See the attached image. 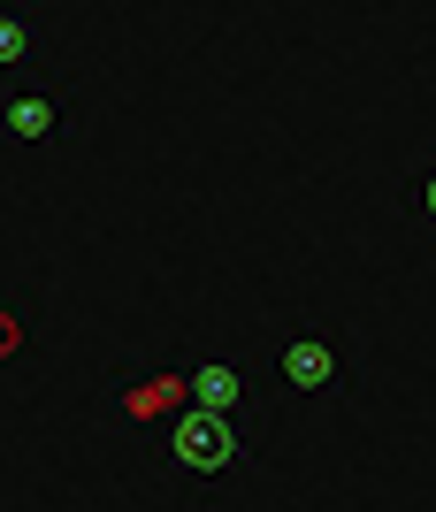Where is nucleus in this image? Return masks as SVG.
Masks as SVG:
<instances>
[{
    "mask_svg": "<svg viewBox=\"0 0 436 512\" xmlns=\"http://www.w3.org/2000/svg\"><path fill=\"white\" fill-rule=\"evenodd\" d=\"M31 46H39L31 39V16H0V69H23Z\"/></svg>",
    "mask_w": 436,
    "mask_h": 512,
    "instance_id": "nucleus-7",
    "label": "nucleus"
},
{
    "mask_svg": "<svg viewBox=\"0 0 436 512\" xmlns=\"http://www.w3.org/2000/svg\"><path fill=\"white\" fill-rule=\"evenodd\" d=\"M184 406L230 421L238 436H253V428H261V383H253V367H238V360H199L192 375H184Z\"/></svg>",
    "mask_w": 436,
    "mask_h": 512,
    "instance_id": "nucleus-3",
    "label": "nucleus"
},
{
    "mask_svg": "<svg viewBox=\"0 0 436 512\" xmlns=\"http://www.w3.org/2000/svg\"><path fill=\"white\" fill-rule=\"evenodd\" d=\"M23 344H31V306H23V299H0V360H16Z\"/></svg>",
    "mask_w": 436,
    "mask_h": 512,
    "instance_id": "nucleus-6",
    "label": "nucleus"
},
{
    "mask_svg": "<svg viewBox=\"0 0 436 512\" xmlns=\"http://www.w3.org/2000/svg\"><path fill=\"white\" fill-rule=\"evenodd\" d=\"M276 375H284V390H299V398H329V390L352 383V352L329 321H299V329L276 344Z\"/></svg>",
    "mask_w": 436,
    "mask_h": 512,
    "instance_id": "nucleus-2",
    "label": "nucleus"
},
{
    "mask_svg": "<svg viewBox=\"0 0 436 512\" xmlns=\"http://www.w3.org/2000/svg\"><path fill=\"white\" fill-rule=\"evenodd\" d=\"M406 199H414V214H421V222H436V161L414 176V192H406Z\"/></svg>",
    "mask_w": 436,
    "mask_h": 512,
    "instance_id": "nucleus-8",
    "label": "nucleus"
},
{
    "mask_svg": "<svg viewBox=\"0 0 436 512\" xmlns=\"http://www.w3.org/2000/svg\"><path fill=\"white\" fill-rule=\"evenodd\" d=\"M253 459V436H238L230 421H215V413H176L169 428H161V467L184 482V490H215V482H230V474Z\"/></svg>",
    "mask_w": 436,
    "mask_h": 512,
    "instance_id": "nucleus-1",
    "label": "nucleus"
},
{
    "mask_svg": "<svg viewBox=\"0 0 436 512\" xmlns=\"http://www.w3.org/2000/svg\"><path fill=\"white\" fill-rule=\"evenodd\" d=\"M115 398L131 421H176L184 413V375L176 367H146V375H115Z\"/></svg>",
    "mask_w": 436,
    "mask_h": 512,
    "instance_id": "nucleus-5",
    "label": "nucleus"
},
{
    "mask_svg": "<svg viewBox=\"0 0 436 512\" xmlns=\"http://www.w3.org/2000/svg\"><path fill=\"white\" fill-rule=\"evenodd\" d=\"M0 130H8L16 146H62L69 130H77V100H69V85H54V77H31V85H16L0 100Z\"/></svg>",
    "mask_w": 436,
    "mask_h": 512,
    "instance_id": "nucleus-4",
    "label": "nucleus"
}]
</instances>
